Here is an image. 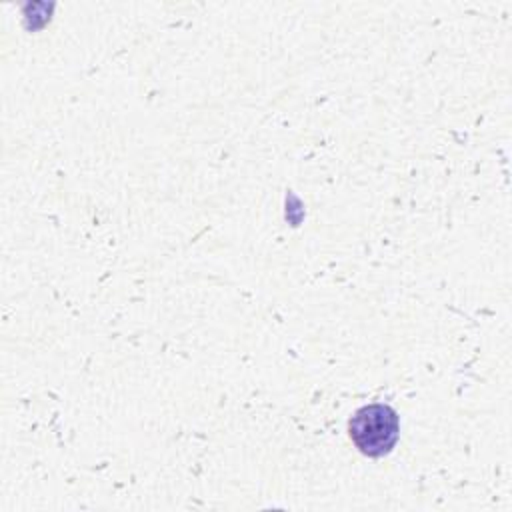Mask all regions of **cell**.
Returning <instances> with one entry per match:
<instances>
[{"label":"cell","instance_id":"6da1fadb","mask_svg":"<svg viewBox=\"0 0 512 512\" xmlns=\"http://www.w3.org/2000/svg\"><path fill=\"white\" fill-rule=\"evenodd\" d=\"M348 434L364 456L380 458L398 442L400 420L388 404H368L354 412L348 422Z\"/></svg>","mask_w":512,"mask_h":512}]
</instances>
